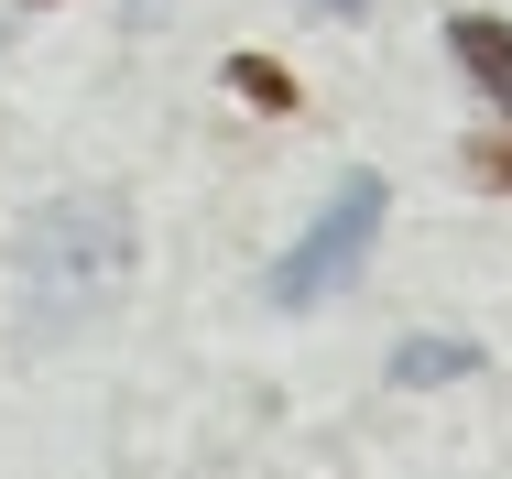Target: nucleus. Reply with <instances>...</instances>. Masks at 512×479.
I'll use <instances>...</instances> for the list:
<instances>
[{
    "label": "nucleus",
    "mask_w": 512,
    "mask_h": 479,
    "mask_svg": "<svg viewBox=\"0 0 512 479\" xmlns=\"http://www.w3.org/2000/svg\"><path fill=\"white\" fill-rule=\"evenodd\" d=\"M120 294H131V196L66 186L11 229V305H22V338L33 349L109 327Z\"/></svg>",
    "instance_id": "obj_1"
},
{
    "label": "nucleus",
    "mask_w": 512,
    "mask_h": 479,
    "mask_svg": "<svg viewBox=\"0 0 512 479\" xmlns=\"http://www.w3.org/2000/svg\"><path fill=\"white\" fill-rule=\"evenodd\" d=\"M229 88L262 98V109H295V77H284V66H262V55H229Z\"/></svg>",
    "instance_id": "obj_5"
},
{
    "label": "nucleus",
    "mask_w": 512,
    "mask_h": 479,
    "mask_svg": "<svg viewBox=\"0 0 512 479\" xmlns=\"http://www.w3.org/2000/svg\"><path fill=\"white\" fill-rule=\"evenodd\" d=\"M447 55H458L469 88L512 120V22H502V11H458V22H447Z\"/></svg>",
    "instance_id": "obj_3"
},
{
    "label": "nucleus",
    "mask_w": 512,
    "mask_h": 479,
    "mask_svg": "<svg viewBox=\"0 0 512 479\" xmlns=\"http://www.w3.org/2000/svg\"><path fill=\"white\" fill-rule=\"evenodd\" d=\"M33 11H44V0H33Z\"/></svg>",
    "instance_id": "obj_8"
},
{
    "label": "nucleus",
    "mask_w": 512,
    "mask_h": 479,
    "mask_svg": "<svg viewBox=\"0 0 512 479\" xmlns=\"http://www.w3.org/2000/svg\"><path fill=\"white\" fill-rule=\"evenodd\" d=\"M306 11H327V22H349V11H371V0H306Z\"/></svg>",
    "instance_id": "obj_7"
},
{
    "label": "nucleus",
    "mask_w": 512,
    "mask_h": 479,
    "mask_svg": "<svg viewBox=\"0 0 512 479\" xmlns=\"http://www.w3.org/2000/svg\"><path fill=\"white\" fill-rule=\"evenodd\" d=\"M382 207H393V186L371 175V164H349L338 186H327V207L306 218V240L262 273V294L284 305V316H316V305H338V294L360 284V262H371V240H382Z\"/></svg>",
    "instance_id": "obj_2"
},
{
    "label": "nucleus",
    "mask_w": 512,
    "mask_h": 479,
    "mask_svg": "<svg viewBox=\"0 0 512 479\" xmlns=\"http://www.w3.org/2000/svg\"><path fill=\"white\" fill-rule=\"evenodd\" d=\"M469 175L480 186H512V142H469Z\"/></svg>",
    "instance_id": "obj_6"
},
{
    "label": "nucleus",
    "mask_w": 512,
    "mask_h": 479,
    "mask_svg": "<svg viewBox=\"0 0 512 479\" xmlns=\"http://www.w3.org/2000/svg\"><path fill=\"white\" fill-rule=\"evenodd\" d=\"M469 371H480V349H469V338H404V349H393V382H404V392L469 382Z\"/></svg>",
    "instance_id": "obj_4"
}]
</instances>
